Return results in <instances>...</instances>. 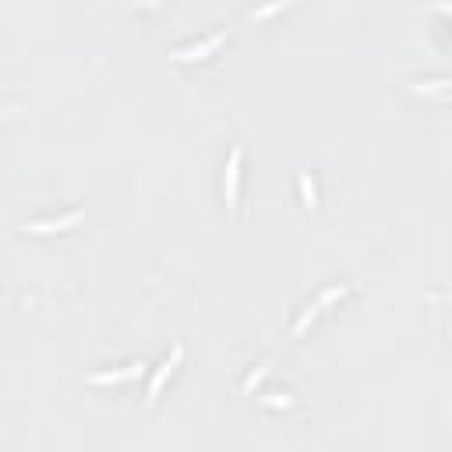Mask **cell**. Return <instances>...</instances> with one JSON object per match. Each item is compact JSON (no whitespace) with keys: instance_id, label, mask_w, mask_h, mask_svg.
<instances>
[{"instance_id":"6da1fadb","label":"cell","mask_w":452,"mask_h":452,"mask_svg":"<svg viewBox=\"0 0 452 452\" xmlns=\"http://www.w3.org/2000/svg\"><path fill=\"white\" fill-rule=\"evenodd\" d=\"M180 360H184V346H173V353H170V357H166V360H163L159 368H156V375H152V382H149V396H145L149 403H156V396H159L163 382H166V378L173 375V368H177Z\"/></svg>"},{"instance_id":"7a4b0ae2","label":"cell","mask_w":452,"mask_h":452,"mask_svg":"<svg viewBox=\"0 0 452 452\" xmlns=\"http://www.w3.org/2000/svg\"><path fill=\"white\" fill-rule=\"evenodd\" d=\"M343 294H346L343 287H329V290H325V294H322V297H318V301H315V304H311V308H308V311H304L297 322H294V332H304V329H308V325L318 318V311H322V308H329L332 301H339Z\"/></svg>"},{"instance_id":"3957f363","label":"cell","mask_w":452,"mask_h":452,"mask_svg":"<svg viewBox=\"0 0 452 452\" xmlns=\"http://www.w3.org/2000/svg\"><path fill=\"white\" fill-rule=\"evenodd\" d=\"M222 39H226V29H222V32H215V36H208V39H201V43H191V46L173 50V57H177V61H201V57H205V54H212Z\"/></svg>"},{"instance_id":"277c9868","label":"cell","mask_w":452,"mask_h":452,"mask_svg":"<svg viewBox=\"0 0 452 452\" xmlns=\"http://www.w3.org/2000/svg\"><path fill=\"white\" fill-rule=\"evenodd\" d=\"M237 184H241V149L230 152V163H226V208H237Z\"/></svg>"},{"instance_id":"5b68a950","label":"cell","mask_w":452,"mask_h":452,"mask_svg":"<svg viewBox=\"0 0 452 452\" xmlns=\"http://www.w3.org/2000/svg\"><path fill=\"white\" fill-rule=\"evenodd\" d=\"M142 371H145V360H134V364H127V368H120V371H99V375H92L89 382H96V385H106V382H131V378H142Z\"/></svg>"},{"instance_id":"8992f818","label":"cell","mask_w":452,"mask_h":452,"mask_svg":"<svg viewBox=\"0 0 452 452\" xmlns=\"http://www.w3.org/2000/svg\"><path fill=\"white\" fill-rule=\"evenodd\" d=\"M82 219V212H68V215H61V219H43V222H32L29 230L32 234H54V230H68V226H75Z\"/></svg>"},{"instance_id":"52a82bcc","label":"cell","mask_w":452,"mask_h":452,"mask_svg":"<svg viewBox=\"0 0 452 452\" xmlns=\"http://www.w3.org/2000/svg\"><path fill=\"white\" fill-rule=\"evenodd\" d=\"M301 194H304V205H315V201H318V198H315V184H311L308 173L301 177Z\"/></svg>"},{"instance_id":"ba28073f","label":"cell","mask_w":452,"mask_h":452,"mask_svg":"<svg viewBox=\"0 0 452 452\" xmlns=\"http://www.w3.org/2000/svg\"><path fill=\"white\" fill-rule=\"evenodd\" d=\"M287 8V0H276V4H265V8H258L251 18H269V15H276V11H283Z\"/></svg>"}]
</instances>
